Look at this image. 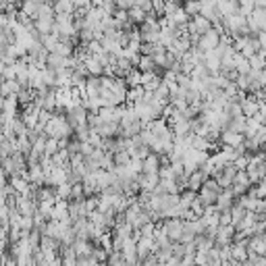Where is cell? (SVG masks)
Returning <instances> with one entry per match:
<instances>
[{
    "label": "cell",
    "instance_id": "2e32d148",
    "mask_svg": "<svg viewBox=\"0 0 266 266\" xmlns=\"http://www.w3.org/2000/svg\"><path fill=\"white\" fill-rule=\"evenodd\" d=\"M125 83L129 90H133V87H142V71L140 69H133V71L125 77Z\"/></svg>",
    "mask_w": 266,
    "mask_h": 266
},
{
    "label": "cell",
    "instance_id": "d6986e66",
    "mask_svg": "<svg viewBox=\"0 0 266 266\" xmlns=\"http://www.w3.org/2000/svg\"><path fill=\"white\" fill-rule=\"evenodd\" d=\"M108 266H129V264H127L123 252H111V256H108Z\"/></svg>",
    "mask_w": 266,
    "mask_h": 266
},
{
    "label": "cell",
    "instance_id": "44dd1931",
    "mask_svg": "<svg viewBox=\"0 0 266 266\" xmlns=\"http://www.w3.org/2000/svg\"><path fill=\"white\" fill-rule=\"evenodd\" d=\"M183 8L190 17H195V15L202 13V2H187V4H183Z\"/></svg>",
    "mask_w": 266,
    "mask_h": 266
},
{
    "label": "cell",
    "instance_id": "52a82bcc",
    "mask_svg": "<svg viewBox=\"0 0 266 266\" xmlns=\"http://www.w3.org/2000/svg\"><path fill=\"white\" fill-rule=\"evenodd\" d=\"M137 183H140V190L142 191H154L156 187L160 185V175H146L142 173L140 177H137Z\"/></svg>",
    "mask_w": 266,
    "mask_h": 266
},
{
    "label": "cell",
    "instance_id": "603a6c76",
    "mask_svg": "<svg viewBox=\"0 0 266 266\" xmlns=\"http://www.w3.org/2000/svg\"><path fill=\"white\" fill-rule=\"evenodd\" d=\"M48 266H63V260H61V258H58V260H54V262H50V264H48Z\"/></svg>",
    "mask_w": 266,
    "mask_h": 266
},
{
    "label": "cell",
    "instance_id": "9a60e30c",
    "mask_svg": "<svg viewBox=\"0 0 266 266\" xmlns=\"http://www.w3.org/2000/svg\"><path fill=\"white\" fill-rule=\"evenodd\" d=\"M137 69H140L142 73H158V67H156L152 56H142V61H140V65H137Z\"/></svg>",
    "mask_w": 266,
    "mask_h": 266
},
{
    "label": "cell",
    "instance_id": "ffe728a7",
    "mask_svg": "<svg viewBox=\"0 0 266 266\" xmlns=\"http://www.w3.org/2000/svg\"><path fill=\"white\" fill-rule=\"evenodd\" d=\"M256 11V2H252V0H245V2H239V13L245 15V17H252Z\"/></svg>",
    "mask_w": 266,
    "mask_h": 266
},
{
    "label": "cell",
    "instance_id": "7c38bea8",
    "mask_svg": "<svg viewBox=\"0 0 266 266\" xmlns=\"http://www.w3.org/2000/svg\"><path fill=\"white\" fill-rule=\"evenodd\" d=\"M248 250L252 254L266 256V239H264V235H254V237L248 241Z\"/></svg>",
    "mask_w": 266,
    "mask_h": 266
},
{
    "label": "cell",
    "instance_id": "5bb4252c",
    "mask_svg": "<svg viewBox=\"0 0 266 266\" xmlns=\"http://www.w3.org/2000/svg\"><path fill=\"white\" fill-rule=\"evenodd\" d=\"M54 13L56 15H75V2L58 0V2H54Z\"/></svg>",
    "mask_w": 266,
    "mask_h": 266
},
{
    "label": "cell",
    "instance_id": "e0dca14e",
    "mask_svg": "<svg viewBox=\"0 0 266 266\" xmlns=\"http://www.w3.org/2000/svg\"><path fill=\"white\" fill-rule=\"evenodd\" d=\"M250 69H252V71H264V69H266V56L262 52L254 54L250 58Z\"/></svg>",
    "mask_w": 266,
    "mask_h": 266
},
{
    "label": "cell",
    "instance_id": "7402d4cb",
    "mask_svg": "<svg viewBox=\"0 0 266 266\" xmlns=\"http://www.w3.org/2000/svg\"><path fill=\"white\" fill-rule=\"evenodd\" d=\"M260 83L266 85V69H264V71H260Z\"/></svg>",
    "mask_w": 266,
    "mask_h": 266
},
{
    "label": "cell",
    "instance_id": "277c9868",
    "mask_svg": "<svg viewBox=\"0 0 266 266\" xmlns=\"http://www.w3.org/2000/svg\"><path fill=\"white\" fill-rule=\"evenodd\" d=\"M221 144L223 146H229V148H243L245 144V135L237 133V131H231V129H225L221 135Z\"/></svg>",
    "mask_w": 266,
    "mask_h": 266
},
{
    "label": "cell",
    "instance_id": "5b68a950",
    "mask_svg": "<svg viewBox=\"0 0 266 266\" xmlns=\"http://www.w3.org/2000/svg\"><path fill=\"white\" fill-rule=\"evenodd\" d=\"M241 111H243V116H248V119H252V116H256L260 113V100L256 96L248 94L241 100Z\"/></svg>",
    "mask_w": 266,
    "mask_h": 266
},
{
    "label": "cell",
    "instance_id": "30bf717a",
    "mask_svg": "<svg viewBox=\"0 0 266 266\" xmlns=\"http://www.w3.org/2000/svg\"><path fill=\"white\" fill-rule=\"evenodd\" d=\"M160 169H162V160H160V156L152 152V154L144 160V171H142V173H146V175H158V171H160Z\"/></svg>",
    "mask_w": 266,
    "mask_h": 266
},
{
    "label": "cell",
    "instance_id": "9c48e42d",
    "mask_svg": "<svg viewBox=\"0 0 266 266\" xmlns=\"http://www.w3.org/2000/svg\"><path fill=\"white\" fill-rule=\"evenodd\" d=\"M162 83V77L158 73H142V87L146 92H156Z\"/></svg>",
    "mask_w": 266,
    "mask_h": 266
},
{
    "label": "cell",
    "instance_id": "3957f363",
    "mask_svg": "<svg viewBox=\"0 0 266 266\" xmlns=\"http://www.w3.org/2000/svg\"><path fill=\"white\" fill-rule=\"evenodd\" d=\"M221 38H223V36L216 32V29H210L208 34L200 38V44H198V46L202 48L204 52H210V50H214V48L221 46Z\"/></svg>",
    "mask_w": 266,
    "mask_h": 266
},
{
    "label": "cell",
    "instance_id": "ba28073f",
    "mask_svg": "<svg viewBox=\"0 0 266 266\" xmlns=\"http://www.w3.org/2000/svg\"><path fill=\"white\" fill-rule=\"evenodd\" d=\"M235 193L233 190H223L221 195H219V200H216V208H219V212H227V210H231L233 206H235Z\"/></svg>",
    "mask_w": 266,
    "mask_h": 266
},
{
    "label": "cell",
    "instance_id": "4fadbf2b",
    "mask_svg": "<svg viewBox=\"0 0 266 266\" xmlns=\"http://www.w3.org/2000/svg\"><path fill=\"white\" fill-rule=\"evenodd\" d=\"M100 94H102V77H87L85 96L94 98V96H100Z\"/></svg>",
    "mask_w": 266,
    "mask_h": 266
},
{
    "label": "cell",
    "instance_id": "ac0fdd59",
    "mask_svg": "<svg viewBox=\"0 0 266 266\" xmlns=\"http://www.w3.org/2000/svg\"><path fill=\"white\" fill-rule=\"evenodd\" d=\"M71 191H73V185L69 183V181L56 187V195H58V200H71Z\"/></svg>",
    "mask_w": 266,
    "mask_h": 266
},
{
    "label": "cell",
    "instance_id": "cb8c5ba5",
    "mask_svg": "<svg viewBox=\"0 0 266 266\" xmlns=\"http://www.w3.org/2000/svg\"><path fill=\"white\" fill-rule=\"evenodd\" d=\"M264 129H266V123H264Z\"/></svg>",
    "mask_w": 266,
    "mask_h": 266
},
{
    "label": "cell",
    "instance_id": "6da1fadb",
    "mask_svg": "<svg viewBox=\"0 0 266 266\" xmlns=\"http://www.w3.org/2000/svg\"><path fill=\"white\" fill-rule=\"evenodd\" d=\"M87 119H90V111H85L83 106H73L67 111V121L73 127V131L81 129V127H90L87 125Z\"/></svg>",
    "mask_w": 266,
    "mask_h": 266
},
{
    "label": "cell",
    "instance_id": "8992f818",
    "mask_svg": "<svg viewBox=\"0 0 266 266\" xmlns=\"http://www.w3.org/2000/svg\"><path fill=\"white\" fill-rule=\"evenodd\" d=\"M208 179H210V177L206 175L202 169H198L195 173L190 175V179H187V190H190V191H195V193H200V190H202L204 183L208 181Z\"/></svg>",
    "mask_w": 266,
    "mask_h": 266
},
{
    "label": "cell",
    "instance_id": "8fae6325",
    "mask_svg": "<svg viewBox=\"0 0 266 266\" xmlns=\"http://www.w3.org/2000/svg\"><path fill=\"white\" fill-rule=\"evenodd\" d=\"M40 11H42V0H27V2H21V13L32 17L34 21L40 17Z\"/></svg>",
    "mask_w": 266,
    "mask_h": 266
},
{
    "label": "cell",
    "instance_id": "7a4b0ae2",
    "mask_svg": "<svg viewBox=\"0 0 266 266\" xmlns=\"http://www.w3.org/2000/svg\"><path fill=\"white\" fill-rule=\"evenodd\" d=\"M162 229L169 235V239L179 243L181 241V235L185 231V221L183 219H169V221H162Z\"/></svg>",
    "mask_w": 266,
    "mask_h": 266
}]
</instances>
